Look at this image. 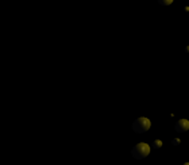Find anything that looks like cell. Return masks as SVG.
<instances>
[{
	"mask_svg": "<svg viewBox=\"0 0 189 165\" xmlns=\"http://www.w3.org/2000/svg\"><path fill=\"white\" fill-rule=\"evenodd\" d=\"M131 153H133V156L135 159H145V157L149 156V153H150V146L147 145V143H137V145L133 148L131 150Z\"/></svg>",
	"mask_w": 189,
	"mask_h": 165,
	"instance_id": "obj_1",
	"label": "cell"
},
{
	"mask_svg": "<svg viewBox=\"0 0 189 165\" xmlns=\"http://www.w3.org/2000/svg\"><path fill=\"white\" fill-rule=\"evenodd\" d=\"M150 121L147 118H138L133 123V130L135 133H145L150 129Z\"/></svg>",
	"mask_w": 189,
	"mask_h": 165,
	"instance_id": "obj_2",
	"label": "cell"
},
{
	"mask_svg": "<svg viewBox=\"0 0 189 165\" xmlns=\"http://www.w3.org/2000/svg\"><path fill=\"white\" fill-rule=\"evenodd\" d=\"M189 129V121L188 119H180L176 123V131L178 133H184Z\"/></svg>",
	"mask_w": 189,
	"mask_h": 165,
	"instance_id": "obj_3",
	"label": "cell"
},
{
	"mask_svg": "<svg viewBox=\"0 0 189 165\" xmlns=\"http://www.w3.org/2000/svg\"><path fill=\"white\" fill-rule=\"evenodd\" d=\"M158 3L161 6H169V4H172L173 3V0H158Z\"/></svg>",
	"mask_w": 189,
	"mask_h": 165,
	"instance_id": "obj_4",
	"label": "cell"
},
{
	"mask_svg": "<svg viewBox=\"0 0 189 165\" xmlns=\"http://www.w3.org/2000/svg\"><path fill=\"white\" fill-rule=\"evenodd\" d=\"M153 146H154V148H161V146H162V142H161V141H154Z\"/></svg>",
	"mask_w": 189,
	"mask_h": 165,
	"instance_id": "obj_5",
	"label": "cell"
}]
</instances>
